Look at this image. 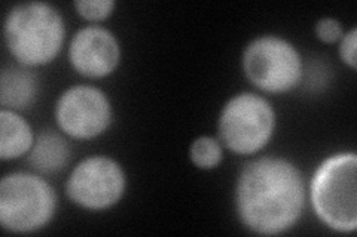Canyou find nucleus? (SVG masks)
Masks as SVG:
<instances>
[{
	"label": "nucleus",
	"instance_id": "nucleus-11",
	"mask_svg": "<svg viewBox=\"0 0 357 237\" xmlns=\"http://www.w3.org/2000/svg\"><path fill=\"white\" fill-rule=\"evenodd\" d=\"M72 157L70 147L59 132L42 131L29 152V163L38 172L50 175L61 171Z\"/></svg>",
	"mask_w": 357,
	"mask_h": 237
},
{
	"label": "nucleus",
	"instance_id": "nucleus-8",
	"mask_svg": "<svg viewBox=\"0 0 357 237\" xmlns=\"http://www.w3.org/2000/svg\"><path fill=\"white\" fill-rule=\"evenodd\" d=\"M59 128L75 140H93L102 135L112 122V106L98 88L77 85L61 94L55 104Z\"/></svg>",
	"mask_w": 357,
	"mask_h": 237
},
{
	"label": "nucleus",
	"instance_id": "nucleus-4",
	"mask_svg": "<svg viewBox=\"0 0 357 237\" xmlns=\"http://www.w3.org/2000/svg\"><path fill=\"white\" fill-rule=\"evenodd\" d=\"M57 209V196L43 178L13 172L0 181V224L10 233L43 229Z\"/></svg>",
	"mask_w": 357,
	"mask_h": 237
},
{
	"label": "nucleus",
	"instance_id": "nucleus-6",
	"mask_svg": "<svg viewBox=\"0 0 357 237\" xmlns=\"http://www.w3.org/2000/svg\"><path fill=\"white\" fill-rule=\"evenodd\" d=\"M243 70L253 86L268 94L292 91L304 73L296 48L278 36L253 39L244 49Z\"/></svg>",
	"mask_w": 357,
	"mask_h": 237
},
{
	"label": "nucleus",
	"instance_id": "nucleus-9",
	"mask_svg": "<svg viewBox=\"0 0 357 237\" xmlns=\"http://www.w3.org/2000/svg\"><path fill=\"white\" fill-rule=\"evenodd\" d=\"M69 61L81 76L106 77L115 72L121 61L119 42L114 33L105 27H84L69 44Z\"/></svg>",
	"mask_w": 357,
	"mask_h": 237
},
{
	"label": "nucleus",
	"instance_id": "nucleus-2",
	"mask_svg": "<svg viewBox=\"0 0 357 237\" xmlns=\"http://www.w3.org/2000/svg\"><path fill=\"white\" fill-rule=\"evenodd\" d=\"M9 54L24 67L50 64L61 51L66 27L61 14L47 2L15 5L5 19Z\"/></svg>",
	"mask_w": 357,
	"mask_h": 237
},
{
	"label": "nucleus",
	"instance_id": "nucleus-13",
	"mask_svg": "<svg viewBox=\"0 0 357 237\" xmlns=\"http://www.w3.org/2000/svg\"><path fill=\"white\" fill-rule=\"evenodd\" d=\"M189 157H191L192 163L199 167L208 171V169L216 167L223 157V150L220 142L213 137H199L189 149Z\"/></svg>",
	"mask_w": 357,
	"mask_h": 237
},
{
	"label": "nucleus",
	"instance_id": "nucleus-10",
	"mask_svg": "<svg viewBox=\"0 0 357 237\" xmlns=\"http://www.w3.org/2000/svg\"><path fill=\"white\" fill-rule=\"evenodd\" d=\"M38 77L24 65H10L0 76V104L8 110L30 108L38 98Z\"/></svg>",
	"mask_w": 357,
	"mask_h": 237
},
{
	"label": "nucleus",
	"instance_id": "nucleus-14",
	"mask_svg": "<svg viewBox=\"0 0 357 237\" xmlns=\"http://www.w3.org/2000/svg\"><path fill=\"white\" fill-rule=\"evenodd\" d=\"M76 13L86 21H103L114 13V0H76L73 3Z\"/></svg>",
	"mask_w": 357,
	"mask_h": 237
},
{
	"label": "nucleus",
	"instance_id": "nucleus-16",
	"mask_svg": "<svg viewBox=\"0 0 357 237\" xmlns=\"http://www.w3.org/2000/svg\"><path fill=\"white\" fill-rule=\"evenodd\" d=\"M356 47H357V30L351 28L349 33H345L341 39L340 44V55L341 60L356 70L357 58H356Z\"/></svg>",
	"mask_w": 357,
	"mask_h": 237
},
{
	"label": "nucleus",
	"instance_id": "nucleus-5",
	"mask_svg": "<svg viewBox=\"0 0 357 237\" xmlns=\"http://www.w3.org/2000/svg\"><path fill=\"white\" fill-rule=\"evenodd\" d=\"M275 129V113L268 101L253 92L232 97L222 108L218 123L220 141L236 153L249 156L270 142Z\"/></svg>",
	"mask_w": 357,
	"mask_h": 237
},
{
	"label": "nucleus",
	"instance_id": "nucleus-7",
	"mask_svg": "<svg viewBox=\"0 0 357 237\" xmlns=\"http://www.w3.org/2000/svg\"><path fill=\"white\" fill-rule=\"evenodd\" d=\"M126 187V172L116 161L106 156H93L75 166L66 183V193L77 206L105 211L122 199Z\"/></svg>",
	"mask_w": 357,
	"mask_h": 237
},
{
	"label": "nucleus",
	"instance_id": "nucleus-1",
	"mask_svg": "<svg viewBox=\"0 0 357 237\" xmlns=\"http://www.w3.org/2000/svg\"><path fill=\"white\" fill-rule=\"evenodd\" d=\"M236 205L241 222L250 231L282 234L292 229L304 212V178L283 157H259L241 169Z\"/></svg>",
	"mask_w": 357,
	"mask_h": 237
},
{
	"label": "nucleus",
	"instance_id": "nucleus-12",
	"mask_svg": "<svg viewBox=\"0 0 357 237\" xmlns=\"http://www.w3.org/2000/svg\"><path fill=\"white\" fill-rule=\"evenodd\" d=\"M35 144V133L24 117L17 111L2 108L0 111V157L13 161L27 154Z\"/></svg>",
	"mask_w": 357,
	"mask_h": 237
},
{
	"label": "nucleus",
	"instance_id": "nucleus-15",
	"mask_svg": "<svg viewBox=\"0 0 357 237\" xmlns=\"http://www.w3.org/2000/svg\"><path fill=\"white\" fill-rule=\"evenodd\" d=\"M316 35L319 40L325 43H335L342 39L344 30L341 22L335 18H323L319 19L316 24Z\"/></svg>",
	"mask_w": 357,
	"mask_h": 237
},
{
	"label": "nucleus",
	"instance_id": "nucleus-3",
	"mask_svg": "<svg viewBox=\"0 0 357 237\" xmlns=\"http://www.w3.org/2000/svg\"><path fill=\"white\" fill-rule=\"evenodd\" d=\"M311 205L329 229L351 233L357 227V156L340 153L323 161L312 175Z\"/></svg>",
	"mask_w": 357,
	"mask_h": 237
}]
</instances>
